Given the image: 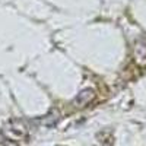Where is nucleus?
<instances>
[{"instance_id":"f257e3e1","label":"nucleus","mask_w":146,"mask_h":146,"mask_svg":"<svg viewBox=\"0 0 146 146\" xmlns=\"http://www.w3.org/2000/svg\"><path fill=\"white\" fill-rule=\"evenodd\" d=\"M94 96V94H92V91L91 89H88V91H83V92H80L78 96H76V100H75V102L76 104H80V102H88L91 98Z\"/></svg>"}]
</instances>
